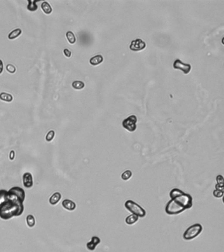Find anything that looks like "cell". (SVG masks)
Here are the masks:
<instances>
[{
	"label": "cell",
	"instance_id": "obj_1",
	"mask_svg": "<svg viewBox=\"0 0 224 252\" xmlns=\"http://www.w3.org/2000/svg\"><path fill=\"white\" fill-rule=\"evenodd\" d=\"M26 194L18 186H14L7 191L6 196L0 205V217L8 220L13 217L20 216L24 211L23 202Z\"/></svg>",
	"mask_w": 224,
	"mask_h": 252
},
{
	"label": "cell",
	"instance_id": "obj_2",
	"mask_svg": "<svg viewBox=\"0 0 224 252\" xmlns=\"http://www.w3.org/2000/svg\"><path fill=\"white\" fill-rule=\"evenodd\" d=\"M172 200H175L185 210L190 209L193 206V198L190 194H186L179 188H174L170 192Z\"/></svg>",
	"mask_w": 224,
	"mask_h": 252
},
{
	"label": "cell",
	"instance_id": "obj_3",
	"mask_svg": "<svg viewBox=\"0 0 224 252\" xmlns=\"http://www.w3.org/2000/svg\"><path fill=\"white\" fill-rule=\"evenodd\" d=\"M125 207L127 210L134 215H136L139 217H144L146 215V211L141 208L133 200H128L125 202Z\"/></svg>",
	"mask_w": 224,
	"mask_h": 252
},
{
	"label": "cell",
	"instance_id": "obj_4",
	"mask_svg": "<svg viewBox=\"0 0 224 252\" xmlns=\"http://www.w3.org/2000/svg\"><path fill=\"white\" fill-rule=\"evenodd\" d=\"M202 229L203 228H202V226L201 224H194L187 228V229H186L183 235V237L185 240H193L201 234Z\"/></svg>",
	"mask_w": 224,
	"mask_h": 252
},
{
	"label": "cell",
	"instance_id": "obj_5",
	"mask_svg": "<svg viewBox=\"0 0 224 252\" xmlns=\"http://www.w3.org/2000/svg\"><path fill=\"white\" fill-rule=\"evenodd\" d=\"M185 210L181 206L174 200H171L166 204L165 211L167 214L170 215H175L179 214Z\"/></svg>",
	"mask_w": 224,
	"mask_h": 252
},
{
	"label": "cell",
	"instance_id": "obj_6",
	"mask_svg": "<svg viewBox=\"0 0 224 252\" xmlns=\"http://www.w3.org/2000/svg\"><path fill=\"white\" fill-rule=\"evenodd\" d=\"M137 119L136 116L131 115L122 121V126L129 132H134L137 129L136 123Z\"/></svg>",
	"mask_w": 224,
	"mask_h": 252
},
{
	"label": "cell",
	"instance_id": "obj_7",
	"mask_svg": "<svg viewBox=\"0 0 224 252\" xmlns=\"http://www.w3.org/2000/svg\"><path fill=\"white\" fill-rule=\"evenodd\" d=\"M173 67L174 69L182 70L185 74H188L191 70V64L183 63L179 59H177V60L174 61L173 64Z\"/></svg>",
	"mask_w": 224,
	"mask_h": 252
},
{
	"label": "cell",
	"instance_id": "obj_8",
	"mask_svg": "<svg viewBox=\"0 0 224 252\" xmlns=\"http://www.w3.org/2000/svg\"><path fill=\"white\" fill-rule=\"evenodd\" d=\"M146 47V43L141 39H136L133 40L129 45V49L133 51H139Z\"/></svg>",
	"mask_w": 224,
	"mask_h": 252
},
{
	"label": "cell",
	"instance_id": "obj_9",
	"mask_svg": "<svg viewBox=\"0 0 224 252\" xmlns=\"http://www.w3.org/2000/svg\"><path fill=\"white\" fill-rule=\"evenodd\" d=\"M23 182L26 188H31L33 186V177L30 173L26 172L23 175Z\"/></svg>",
	"mask_w": 224,
	"mask_h": 252
},
{
	"label": "cell",
	"instance_id": "obj_10",
	"mask_svg": "<svg viewBox=\"0 0 224 252\" xmlns=\"http://www.w3.org/2000/svg\"><path fill=\"white\" fill-rule=\"evenodd\" d=\"M101 242V240L98 236H93L91 238L90 242H89L86 244V247L90 251H94L96 248V246L99 244Z\"/></svg>",
	"mask_w": 224,
	"mask_h": 252
},
{
	"label": "cell",
	"instance_id": "obj_11",
	"mask_svg": "<svg viewBox=\"0 0 224 252\" xmlns=\"http://www.w3.org/2000/svg\"><path fill=\"white\" fill-rule=\"evenodd\" d=\"M62 205L64 209L68 211H74L76 208V204L69 199H65L62 202Z\"/></svg>",
	"mask_w": 224,
	"mask_h": 252
},
{
	"label": "cell",
	"instance_id": "obj_12",
	"mask_svg": "<svg viewBox=\"0 0 224 252\" xmlns=\"http://www.w3.org/2000/svg\"><path fill=\"white\" fill-rule=\"evenodd\" d=\"M61 194L59 192H56L52 194L49 200V204L52 205H55L61 199Z\"/></svg>",
	"mask_w": 224,
	"mask_h": 252
},
{
	"label": "cell",
	"instance_id": "obj_13",
	"mask_svg": "<svg viewBox=\"0 0 224 252\" xmlns=\"http://www.w3.org/2000/svg\"><path fill=\"white\" fill-rule=\"evenodd\" d=\"M102 61H103V57H102V56L101 55H98L91 58L90 60V63L91 65H93V66H97V65L101 64Z\"/></svg>",
	"mask_w": 224,
	"mask_h": 252
},
{
	"label": "cell",
	"instance_id": "obj_14",
	"mask_svg": "<svg viewBox=\"0 0 224 252\" xmlns=\"http://www.w3.org/2000/svg\"><path fill=\"white\" fill-rule=\"evenodd\" d=\"M41 8L45 14L46 15H49L52 13V7H51L47 1H44L41 5Z\"/></svg>",
	"mask_w": 224,
	"mask_h": 252
},
{
	"label": "cell",
	"instance_id": "obj_15",
	"mask_svg": "<svg viewBox=\"0 0 224 252\" xmlns=\"http://www.w3.org/2000/svg\"><path fill=\"white\" fill-rule=\"evenodd\" d=\"M37 1H39V0H34V1H31V0H28V4L27 5V9L30 11H36L37 9V5H36V3Z\"/></svg>",
	"mask_w": 224,
	"mask_h": 252
},
{
	"label": "cell",
	"instance_id": "obj_16",
	"mask_svg": "<svg viewBox=\"0 0 224 252\" xmlns=\"http://www.w3.org/2000/svg\"><path fill=\"white\" fill-rule=\"evenodd\" d=\"M21 34H22V30H21V29L20 28L15 29L10 32L9 36H8V38L9 40H15Z\"/></svg>",
	"mask_w": 224,
	"mask_h": 252
},
{
	"label": "cell",
	"instance_id": "obj_17",
	"mask_svg": "<svg viewBox=\"0 0 224 252\" xmlns=\"http://www.w3.org/2000/svg\"><path fill=\"white\" fill-rule=\"evenodd\" d=\"M138 219L139 217H137L136 215H134V214H131V215L127 217L126 219V223L128 224L131 225V224L136 223V222L138 221Z\"/></svg>",
	"mask_w": 224,
	"mask_h": 252
},
{
	"label": "cell",
	"instance_id": "obj_18",
	"mask_svg": "<svg viewBox=\"0 0 224 252\" xmlns=\"http://www.w3.org/2000/svg\"><path fill=\"white\" fill-rule=\"evenodd\" d=\"M26 220L27 225H28L30 228H32V227H34L35 226V224H36V220H35V217H34V215H31V214H30V215H27Z\"/></svg>",
	"mask_w": 224,
	"mask_h": 252
},
{
	"label": "cell",
	"instance_id": "obj_19",
	"mask_svg": "<svg viewBox=\"0 0 224 252\" xmlns=\"http://www.w3.org/2000/svg\"><path fill=\"white\" fill-rule=\"evenodd\" d=\"M0 99L3 101L10 102L13 101V96L11 94L3 92V93H0Z\"/></svg>",
	"mask_w": 224,
	"mask_h": 252
},
{
	"label": "cell",
	"instance_id": "obj_20",
	"mask_svg": "<svg viewBox=\"0 0 224 252\" xmlns=\"http://www.w3.org/2000/svg\"><path fill=\"white\" fill-rule=\"evenodd\" d=\"M72 88H74L75 89L77 90H80L82 89L85 87V83H83L82 81H74L72 83Z\"/></svg>",
	"mask_w": 224,
	"mask_h": 252
},
{
	"label": "cell",
	"instance_id": "obj_21",
	"mask_svg": "<svg viewBox=\"0 0 224 252\" xmlns=\"http://www.w3.org/2000/svg\"><path fill=\"white\" fill-rule=\"evenodd\" d=\"M66 37L67 40H68L69 42L71 43V44H74V43H75L76 40V37L73 32L71 31H68L66 34Z\"/></svg>",
	"mask_w": 224,
	"mask_h": 252
},
{
	"label": "cell",
	"instance_id": "obj_22",
	"mask_svg": "<svg viewBox=\"0 0 224 252\" xmlns=\"http://www.w3.org/2000/svg\"><path fill=\"white\" fill-rule=\"evenodd\" d=\"M131 176H132V172H131V171L130 170H126L122 173V176H121V177H122V179L124 181H128L131 177Z\"/></svg>",
	"mask_w": 224,
	"mask_h": 252
},
{
	"label": "cell",
	"instance_id": "obj_23",
	"mask_svg": "<svg viewBox=\"0 0 224 252\" xmlns=\"http://www.w3.org/2000/svg\"><path fill=\"white\" fill-rule=\"evenodd\" d=\"M55 135V131H53V130H51V131H49L47 133L46 136H45V140H46V141L51 142V140L54 139Z\"/></svg>",
	"mask_w": 224,
	"mask_h": 252
},
{
	"label": "cell",
	"instance_id": "obj_24",
	"mask_svg": "<svg viewBox=\"0 0 224 252\" xmlns=\"http://www.w3.org/2000/svg\"><path fill=\"white\" fill-rule=\"evenodd\" d=\"M6 70L11 74H14L16 72V68L11 64H8L6 66Z\"/></svg>",
	"mask_w": 224,
	"mask_h": 252
},
{
	"label": "cell",
	"instance_id": "obj_25",
	"mask_svg": "<svg viewBox=\"0 0 224 252\" xmlns=\"http://www.w3.org/2000/svg\"><path fill=\"white\" fill-rule=\"evenodd\" d=\"M213 195L216 198H222L223 196V191L215 189L213 192Z\"/></svg>",
	"mask_w": 224,
	"mask_h": 252
},
{
	"label": "cell",
	"instance_id": "obj_26",
	"mask_svg": "<svg viewBox=\"0 0 224 252\" xmlns=\"http://www.w3.org/2000/svg\"><path fill=\"white\" fill-rule=\"evenodd\" d=\"M7 193V191H5V190H0V205H1L2 202L4 200Z\"/></svg>",
	"mask_w": 224,
	"mask_h": 252
},
{
	"label": "cell",
	"instance_id": "obj_27",
	"mask_svg": "<svg viewBox=\"0 0 224 252\" xmlns=\"http://www.w3.org/2000/svg\"><path fill=\"white\" fill-rule=\"evenodd\" d=\"M216 181H217V184H219V185H224L223 177L222 175H218L217 177H216Z\"/></svg>",
	"mask_w": 224,
	"mask_h": 252
},
{
	"label": "cell",
	"instance_id": "obj_28",
	"mask_svg": "<svg viewBox=\"0 0 224 252\" xmlns=\"http://www.w3.org/2000/svg\"><path fill=\"white\" fill-rule=\"evenodd\" d=\"M63 53H64V55H65L67 58H70L71 56V55H72L71 51L69 49H64L63 51Z\"/></svg>",
	"mask_w": 224,
	"mask_h": 252
},
{
	"label": "cell",
	"instance_id": "obj_29",
	"mask_svg": "<svg viewBox=\"0 0 224 252\" xmlns=\"http://www.w3.org/2000/svg\"><path fill=\"white\" fill-rule=\"evenodd\" d=\"M15 156V152L14 150H11L9 153V159L10 160H13Z\"/></svg>",
	"mask_w": 224,
	"mask_h": 252
},
{
	"label": "cell",
	"instance_id": "obj_30",
	"mask_svg": "<svg viewBox=\"0 0 224 252\" xmlns=\"http://www.w3.org/2000/svg\"><path fill=\"white\" fill-rule=\"evenodd\" d=\"M215 187H216V189H217V190H221V191H223L224 185H219V184H216V185Z\"/></svg>",
	"mask_w": 224,
	"mask_h": 252
},
{
	"label": "cell",
	"instance_id": "obj_31",
	"mask_svg": "<svg viewBox=\"0 0 224 252\" xmlns=\"http://www.w3.org/2000/svg\"><path fill=\"white\" fill-rule=\"evenodd\" d=\"M3 70H4V64H3L2 61L0 60V74L3 72Z\"/></svg>",
	"mask_w": 224,
	"mask_h": 252
}]
</instances>
